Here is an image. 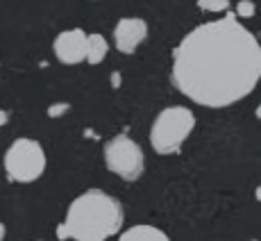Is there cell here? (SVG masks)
<instances>
[{"label": "cell", "instance_id": "4", "mask_svg": "<svg viewBox=\"0 0 261 241\" xmlns=\"http://www.w3.org/2000/svg\"><path fill=\"white\" fill-rule=\"evenodd\" d=\"M5 171L12 182H34L46 171V153L34 139H16L5 153Z\"/></svg>", "mask_w": 261, "mask_h": 241}, {"label": "cell", "instance_id": "16", "mask_svg": "<svg viewBox=\"0 0 261 241\" xmlns=\"http://www.w3.org/2000/svg\"><path fill=\"white\" fill-rule=\"evenodd\" d=\"M254 114H257V118L261 120V105H259V107H257V112H254Z\"/></svg>", "mask_w": 261, "mask_h": 241}, {"label": "cell", "instance_id": "7", "mask_svg": "<svg viewBox=\"0 0 261 241\" xmlns=\"http://www.w3.org/2000/svg\"><path fill=\"white\" fill-rule=\"evenodd\" d=\"M145 39H148V23L143 18H120L116 28H114V43L123 55H132Z\"/></svg>", "mask_w": 261, "mask_h": 241}, {"label": "cell", "instance_id": "15", "mask_svg": "<svg viewBox=\"0 0 261 241\" xmlns=\"http://www.w3.org/2000/svg\"><path fill=\"white\" fill-rule=\"evenodd\" d=\"M112 82H114V87H118V84H120V75H118V73H114V80H112Z\"/></svg>", "mask_w": 261, "mask_h": 241}, {"label": "cell", "instance_id": "10", "mask_svg": "<svg viewBox=\"0 0 261 241\" xmlns=\"http://www.w3.org/2000/svg\"><path fill=\"white\" fill-rule=\"evenodd\" d=\"M198 7L202 12H227L229 9V0H198Z\"/></svg>", "mask_w": 261, "mask_h": 241}, {"label": "cell", "instance_id": "8", "mask_svg": "<svg viewBox=\"0 0 261 241\" xmlns=\"http://www.w3.org/2000/svg\"><path fill=\"white\" fill-rule=\"evenodd\" d=\"M120 241H168V234L154 225H134L120 232Z\"/></svg>", "mask_w": 261, "mask_h": 241}, {"label": "cell", "instance_id": "12", "mask_svg": "<svg viewBox=\"0 0 261 241\" xmlns=\"http://www.w3.org/2000/svg\"><path fill=\"white\" fill-rule=\"evenodd\" d=\"M68 105H55V107L48 109V116H62V112H66Z\"/></svg>", "mask_w": 261, "mask_h": 241}, {"label": "cell", "instance_id": "1", "mask_svg": "<svg viewBox=\"0 0 261 241\" xmlns=\"http://www.w3.org/2000/svg\"><path fill=\"white\" fill-rule=\"evenodd\" d=\"M173 84L202 107H229L261 80V43L237 14L191 30L173 50Z\"/></svg>", "mask_w": 261, "mask_h": 241}, {"label": "cell", "instance_id": "13", "mask_svg": "<svg viewBox=\"0 0 261 241\" xmlns=\"http://www.w3.org/2000/svg\"><path fill=\"white\" fill-rule=\"evenodd\" d=\"M7 118H9V114L0 109V125H5V123H7Z\"/></svg>", "mask_w": 261, "mask_h": 241}, {"label": "cell", "instance_id": "14", "mask_svg": "<svg viewBox=\"0 0 261 241\" xmlns=\"http://www.w3.org/2000/svg\"><path fill=\"white\" fill-rule=\"evenodd\" d=\"M5 234H7V230H5V223H0V241L5 239Z\"/></svg>", "mask_w": 261, "mask_h": 241}, {"label": "cell", "instance_id": "3", "mask_svg": "<svg viewBox=\"0 0 261 241\" xmlns=\"http://www.w3.org/2000/svg\"><path fill=\"white\" fill-rule=\"evenodd\" d=\"M195 128V114L189 107H166L157 114L150 130V143L154 153L159 155H173L179 153L182 143L189 139V134Z\"/></svg>", "mask_w": 261, "mask_h": 241}, {"label": "cell", "instance_id": "9", "mask_svg": "<svg viewBox=\"0 0 261 241\" xmlns=\"http://www.w3.org/2000/svg\"><path fill=\"white\" fill-rule=\"evenodd\" d=\"M107 39L102 37V34H89V41H87V59L84 62H89V64H100L105 57H107Z\"/></svg>", "mask_w": 261, "mask_h": 241}, {"label": "cell", "instance_id": "6", "mask_svg": "<svg viewBox=\"0 0 261 241\" xmlns=\"http://www.w3.org/2000/svg\"><path fill=\"white\" fill-rule=\"evenodd\" d=\"M87 41H89V34L80 28H73V30L59 32L53 48L59 62L66 64V66H75V64L87 59Z\"/></svg>", "mask_w": 261, "mask_h": 241}, {"label": "cell", "instance_id": "2", "mask_svg": "<svg viewBox=\"0 0 261 241\" xmlns=\"http://www.w3.org/2000/svg\"><path fill=\"white\" fill-rule=\"evenodd\" d=\"M123 223V205L100 189H89L71 203L57 234L62 239L102 241L118 234Z\"/></svg>", "mask_w": 261, "mask_h": 241}, {"label": "cell", "instance_id": "5", "mask_svg": "<svg viewBox=\"0 0 261 241\" xmlns=\"http://www.w3.org/2000/svg\"><path fill=\"white\" fill-rule=\"evenodd\" d=\"M105 164L112 173L118 178L134 182L145 171V155L141 146L127 134H116L107 146H105Z\"/></svg>", "mask_w": 261, "mask_h": 241}, {"label": "cell", "instance_id": "11", "mask_svg": "<svg viewBox=\"0 0 261 241\" xmlns=\"http://www.w3.org/2000/svg\"><path fill=\"white\" fill-rule=\"evenodd\" d=\"M254 12H257V7H254L252 0H239V5H237V16L239 18H252Z\"/></svg>", "mask_w": 261, "mask_h": 241}, {"label": "cell", "instance_id": "17", "mask_svg": "<svg viewBox=\"0 0 261 241\" xmlns=\"http://www.w3.org/2000/svg\"><path fill=\"white\" fill-rule=\"evenodd\" d=\"M257 200H261V184L257 187Z\"/></svg>", "mask_w": 261, "mask_h": 241}]
</instances>
